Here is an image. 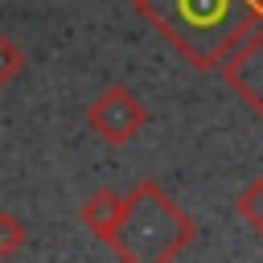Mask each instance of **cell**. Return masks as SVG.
Listing matches in <instances>:
<instances>
[{"label": "cell", "mask_w": 263, "mask_h": 263, "mask_svg": "<svg viewBox=\"0 0 263 263\" xmlns=\"http://www.w3.org/2000/svg\"><path fill=\"white\" fill-rule=\"evenodd\" d=\"M132 4L193 70H214L251 29H259V12L251 0H132Z\"/></svg>", "instance_id": "cell-1"}, {"label": "cell", "mask_w": 263, "mask_h": 263, "mask_svg": "<svg viewBox=\"0 0 263 263\" xmlns=\"http://www.w3.org/2000/svg\"><path fill=\"white\" fill-rule=\"evenodd\" d=\"M193 238H197V222L156 181H136L132 193H123V214L107 247L123 263H168Z\"/></svg>", "instance_id": "cell-2"}, {"label": "cell", "mask_w": 263, "mask_h": 263, "mask_svg": "<svg viewBox=\"0 0 263 263\" xmlns=\"http://www.w3.org/2000/svg\"><path fill=\"white\" fill-rule=\"evenodd\" d=\"M144 123H148V107H144V99H140L132 86H123V82L103 86V90L86 103V127H90L103 144H111V148L132 144V140L144 132Z\"/></svg>", "instance_id": "cell-3"}, {"label": "cell", "mask_w": 263, "mask_h": 263, "mask_svg": "<svg viewBox=\"0 0 263 263\" xmlns=\"http://www.w3.org/2000/svg\"><path fill=\"white\" fill-rule=\"evenodd\" d=\"M222 82L247 103V111L263 115V25L251 29L222 62H218Z\"/></svg>", "instance_id": "cell-4"}, {"label": "cell", "mask_w": 263, "mask_h": 263, "mask_svg": "<svg viewBox=\"0 0 263 263\" xmlns=\"http://www.w3.org/2000/svg\"><path fill=\"white\" fill-rule=\"evenodd\" d=\"M119 214H123V193H115V189H95V193L78 205V222H82L99 242H111V238H115Z\"/></svg>", "instance_id": "cell-5"}, {"label": "cell", "mask_w": 263, "mask_h": 263, "mask_svg": "<svg viewBox=\"0 0 263 263\" xmlns=\"http://www.w3.org/2000/svg\"><path fill=\"white\" fill-rule=\"evenodd\" d=\"M234 210H238V218H242L255 234H263V177H255V181L238 193Z\"/></svg>", "instance_id": "cell-6"}, {"label": "cell", "mask_w": 263, "mask_h": 263, "mask_svg": "<svg viewBox=\"0 0 263 263\" xmlns=\"http://www.w3.org/2000/svg\"><path fill=\"white\" fill-rule=\"evenodd\" d=\"M25 242H29V226H25L16 214L0 210V259L21 255V247H25Z\"/></svg>", "instance_id": "cell-7"}, {"label": "cell", "mask_w": 263, "mask_h": 263, "mask_svg": "<svg viewBox=\"0 0 263 263\" xmlns=\"http://www.w3.org/2000/svg\"><path fill=\"white\" fill-rule=\"evenodd\" d=\"M21 74H25V49H21L8 33H0V90L12 86Z\"/></svg>", "instance_id": "cell-8"}, {"label": "cell", "mask_w": 263, "mask_h": 263, "mask_svg": "<svg viewBox=\"0 0 263 263\" xmlns=\"http://www.w3.org/2000/svg\"><path fill=\"white\" fill-rule=\"evenodd\" d=\"M255 4V12H259V25H263V0H251Z\"/></svg>", "instance_id": "cell-9"}]
</instances>
